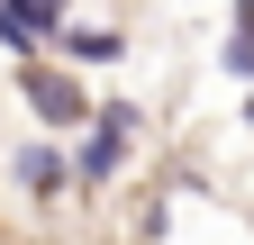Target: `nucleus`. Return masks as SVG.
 <instances>
[{
	"label": "nucleus",
	"mask_w": 254,
	"mask_h": 245,
	"mask_svg": "<svg viewBox=\"0 0 254 245\" xmlns=\"http://www.w3.org/2000/svg\"><path fill=\"white\" fill-rule=\"evenodd\" d=\"M127 145H136V118L109 100V118H100V127H91V145H82V182H109V173L127 164Z\"/></svg>",
	"instance_id": "obj_2"
},
{
	"label": "nucleus",
	"mask_w": 254,
	"mask_h": 245,
	"mask_svg": "<svg viewBox=\"0 0 254 245\" xmlns=\"http://www.w3.org/2000/svg\"><path fill=\"white\" fill-rule=\"evenodd\" d=\"M55 9H64V0H0V46L37 55V46L55 37Z\"/></svg>",
	"instance_id": "obj_3"
},
{
	"label": "nucleus",
	"mask_w": 254,
	"mask_h": 245,
	"mask_svg": "<svg viewBox=\"0 0 254 245\" xmlns=\"http://www.w3.org/2000/svg\"><path fill=\"white\" fill-rule=\"evenodd\" d=\"M127 37H109V27H64V55H82V64H100V55H118Z\"/></svg>",
	"instance_id": "obj_5"
},
{
	"label": "nucleus",
	"mask_w": 254,
	"mask_h": 245,
	"mask_svg": "<svg viewBox=\"0 0 254 245\" xmlns=\"http://www.w3.org/2000/svg\"><path fill=\"white\" fill-rule=\"evenodd\" d=\"M27 109H37L46 127H73V118H91L82 82H73V73H55V64H37V55H27Z\"/></svg>",
	"instance_id": "obj_1"
},
{
	"label": "nucleus",
	"mask_w": 254,
	"mask_h": 245,
	"mask_svg": "<svg viewBox=\"0 0 254 245\" xmlns=\"http://www.w3.org/2000/svg\"><path fill=\"white\" fill-rule=\"evenodd\" d=\"M18 191H27V200L73 191V164H64V155H46V145H27V155H18Z\"/></svg>",
	"instance_id": "obj_4"
}]
</instances>
